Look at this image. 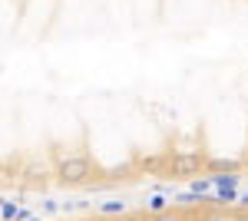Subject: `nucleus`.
I'll use <instances>...</instances> for the list:
<instances>
[{
  "mask_svg": "<svg viewBox=\"0 0 248 221\" xmlns=\"http://www.w3.org/2000/svg\"><path fill=\"white\" fill-rule=\"evenodd\" d=\"M136 168H142V172H162L166 168V155H142V159H136Z\"/></svg>",
  "mask_w": 248,
  "mask_h": 221,
  "instance_id": "obj_4",
  "label": "nucleus"
},
{
  "mask_svg": "<svg viewBox=\"0 0 248 221\" xmlns=\"http://www.w3.org/2000/svg\"><path fill=\"white\" fill-rule=\"evenodd\" d=\"M166 208H169V205H166L162 195H153V198H149V211H153V215H162Z\"/></svg>",
  "mask_w": 248,
  "mask_h": 221,
  "instance_id": "obj_7",
  "label": "nucleus"
},
{
  "mask_svg": "<svg viewBox=\"0 0 248 221\" xmlns=\"http://www.w3.org/2000/svg\"><path fill=\"white\" fill-rule=\"evenodd\" d=\"M27 221H43V218H37V215H33V218H27Z\"/></svg>",
  "mask_w": 248,
  "mask_h": 221,
  "instance_id": "obj_13",
  "label": "nucleus"
},
{
  "mask_svg": "<svg viewBox=\"0 0 248 221\" xmlns=\"http://www.w3.org/2000/svg\"><path fill=\"white\" fill-rule=\"evenodd\" d=\"M238 172H212V185H215V202H225V205H235L238 202Z\"/></svg>",
  "mask_w": 248,
  "mask_h": 221,
  "instance_id": "obj_3",
  "label": "nucleus"
},
{
  "mask_svg": "<svg viewBox=\"0 0 248 221\" xmlns=\"http://www.w3.org/2000/svg\"><path fill=\"white\" fill-rule=\"evenodd\" d=\"M245 168H248V155H245Z\"/></svg>",
  "mask_w": 248,
  "mask_h": 221,
  "instance_id": "obj_14",
  "label": "nucleus"
},
{
  "mask_svg": "<svg viewBox=\"0 0 248 221\" xmlns=\"http://www.w3.org/2000/svg\"><path fill=\"white\" fill-rule=\"evenodd\" d=\"M123 221H149V218H146V215H126Z\"/></svg>",
  "mask_w": 248,
  "mask_h": 221,
  "instance_id": "obj_10",
  "label": "nucleus"
},
{
  "mask_svg": "<svg viewBox=\"0 0 248 221\" xmlns=\"http://www.w3.org/2000/svg\"><path fill=\"white\" fill-rule=\"evenodd\" d=\"M99 215H106V218H109V215H126V205L119 202V198H109V202L99 205Z\"/></svg>",
  "mask_w": 248,
  "mask_h": 221,
  "instance_id": "obj_6",
  "label": "nucleus"
},
{
  "mask_svg": "<svg viewBox=\"0 0 248 221\" xmlns=\"http://www.w3.org/2000/svg\"><path fill=\"white\" fill-rule=\"evenodd\" d=\"M209 165V159L202 152H169L166 155V168L162 175H172V178H192V175H202Z\"/></svg>",
  "mask_w": 248,
  "mask_h": 221,
  "instance_id": "obj_1",
  "label": "nucleus"
},
{
  "mask_svg": "<svg viewBox=\"0 0 248 221\" xmlns=\"http://www.w3.org/2000/svg\"><path fill=\"white\" fill-rule=\"evenodd\" d=\"M155 221H175V218H172V215H159Z\"/></svg>",
  "mask_w": 248,
  "mask_h": 221,
  "instance_id": "obj_11",
  "label": "nucleus"
},
{
  "mask_svg": "<svg viewBox=\"0 0 248 221\" xmlns=\"http://www.w3.org/2000/svg\"><path fill=\"white\" fill-rule=\"evenodd\" d=\"M96 221H113V218H106V215H103V218H96Z\"/></svg>",
  "mask_w": 248,
  "mask_h": 221,
  "instance_id": "obj_12",
  "label": "nucleus"
},
{
  "mask_svg": "<svg viewBox=\"0 0 248 221\" xmlns=\"http://www.w3.org/2000/svg\"><path fill=\"white\" fill-rule=\"evenodd\" d=\"M57 178L63 185H83L93 178V165L86 155H66L57 162Z\"/></svg>",
  "mask_w": 248,
  "mask_h": 221,
  "instance_id": "obj_2",
  "label": "nucleus"
},
{
  "mask_svg": "<svg viewBox=\"0 0 248 221\" xmlns=\"http://www.w3.org/2000/svg\"><path fill=\"white\" fill-rule=\"evenodd\" d=\"M245 162H232V159H209L205 172H238Z\"/></svg>",
  "mask_w": 248,
  "mask_h": 221,
  "instance_id": "obj_5",
  "label": "nucleus"
},
{
  "mask_svg": "<svg viewBox=\"0 0 248 221\" xmlns=\"http://www.w3.org/2000/svg\"><path fill=\"white\" fill-rule=\"evenodd\" d=\"M43 211H46V215H57L60 205H57V202H43Z\"/></svg>",
  "mask_w": 248,
  "mask_h": 221,
  "instance_id": "obj_9",
  "label": "nucleus"
},
{
  "mask_svg": "<svg viewBox=\"0 0 248 221\" xmlns=\"http://www.w3.org/2000/svg\"><path fill=\"white\" fill-rule=\"evenodd\" d=\"M17 215H20V208L10 202V198H3V221H14Z\"/></svg>",
  "mask_w": 248,
  "mask_h": 221,
  "instance_id": "obj_8",
  "label": "nucleus"
},
{
  "mask_svg": "<svg viewBox=\"0 0 248 221\" xmlns=\"http://www.w3.org/2000/svg\"><path fill=\"white\" fill-rule=\"evenodd\" d=\"M242 221H248V215H245V218H242Z\"/></svg>",
  "mask_w": 248,
  "mask_h": 221,
  "instance_id": "obj_15",
  "label": "nucleus"
}]
</instances>
